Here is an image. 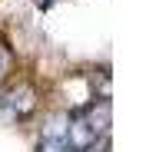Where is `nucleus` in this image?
<instances>
[{
	"label": "nucleus",
	"mask_w": 146,
	"mask_h": 152,
	"mask_svg": "<svg viewBox=\"0 0 146 152\" xmlns=\"http://www.w3.org/2000/svg\"><path fill=\"white\" fill-rule=\"evenodd\" d=\"M80 116H83V122L90 126V132L96 136V142H106V139H110V99H106V96H103V99H93L90 106H83Z\"/></svg>",
	"instance_id": "1"
},
{
	"label": "nucleus",
	"mask_w": 146,
	"mask_h": 152,
	"mask_svg": "<svg viewBox=\"0 0 146 152\" xmlns=\"http://www.w3.org/2000/svg\"><path fill=\"white\" fill-rule=\"evenodd\" d=\"M10 69H13V50L7 46V40H0V83L10 76Z\"/></svg>",
	"instance_id": "2"
},
{
	"label": "nucleus",
	"mask_w": 146,
	"mask_h": 152,
	"mask_svg": "<svg viewBox=\"0 0 146 152\" xmlns=\"http://www.w3.org/2000/svg\"><path fill=\"white\" fill-rule=\"evenodd\" d=\"M106 149H110V139L100 142V145H93V149H83V152H106Z\"/></svg>",
	"instance_id": "3"
},
{
	"label": "nucleus",
	"mask_w": 146,
	"mask_h": 152,
	"mask_svg": "<svg viewBox=\"0 0 146 152\" xmlns=\"http://www.w3.org/2000/svg\"><path fill=\"white\" fill-rule=\"evenodd\" d=\"M33 4H37L40 10H46V7H53V0H33Z\"/></svg>",
	"instance_id": "4"
},
{
	"label": "nucleus",
	"mask_w": 146,
	"mask_h": 152,
	"mask_svg": "<svg viewBox=\"0 0 146 152\" xmlns=\"http://www.w3.org/2000/svg\"><path fill=\"white\" fill-rule=\"evenodd\" d=\"M0 106H7V93L4 89H0Z\"/></svg>",
	"instance_id": "5"
}]
</instances>
